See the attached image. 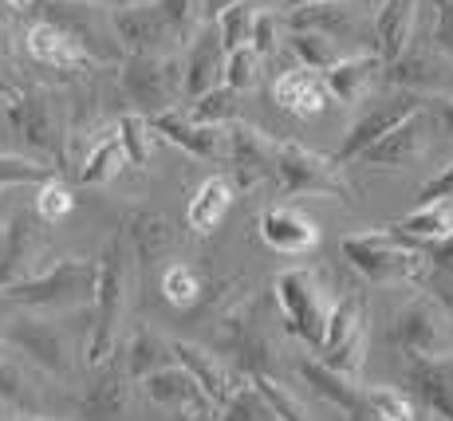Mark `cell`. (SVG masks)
Listing matches in <instances>:
<instances>
[{
  "instance_id": "obj_1",
  "label": "cell",
  "mask_w": 453,
  "mask_h": 421,
  "mask_svg": "<svg viewBox=\"0 0 453 421\" xmlns=\"http://www.w3.org/2000/svg\"><path fill=\"white\" fill-rule=\"evenodd\" d=\"M339 249H343L347 264L371 284H422L430 272V256L422 244L395 229L343 236Z\"/></svg>"
},
{
  "instance_id": "obj_2",
  "label": "cell",
  "mask_w": 453,
  "mask_h": 421,
  "mask_svg": "<svg viewBox=\"0 0 453 421\" xmlns=\"http://www.w3.org/2000/svg\"><path fill=\"white\" fill-rule=\"evenodd\" d=\"M95 287H99V260L64 256L48 264L36 276L20 279V284L0 287V295L24 307H48V311H80L95 307Z\"/></svg>"
},
{
  "instance_id": "obj_3",
  "label": "cell",
  "mask_w": 453,
  "mask_h": 421,
  "mask_svg": "<svg viewBox=\"0 0 453 421\" xmlns=\"http://www.w3.org/2000/svg\"><path fill=\"white\" fill-rule=\"evenodd\" d=\"M379 0H311V4L284 8V32H324L347 51H371L374 43V12Z\"/></svg>"
},
{
  "instance_id": "obj_4",
  "label": "cell",
  "mask_w": 453,
  "mask_h": 421,
  "mask_svg": "<svg viewBox=\"0 0 453 421\" xmlns=\"http://www.w3.org/2000/svg\"><path fill=\"white\" fill-rule=\"evenodd\" d=\"M273 292H276V303H280V311H284V331L296 335V339H303L308 347L324 343L331 307H335L331 303L324 272L288 268L273 279Z\"/></svg>"
},
{
  "instance_id": "obj_5",
  "label": "cell",
  "mask_w": 453,
  "mask_h": 421,
  "mask_svg": "<svg viewBox=\"0 0 453 421\" xmlns=\"http://www.w3.org/2000/svg\"><path fill=\"white\" fill-rule=\"evenodd\" d=\"M119 87L130 107L146 119L178 111V103L186 99V64L178 56H127Z\"/></svg>"
},
{
  "instance_id": "obj_6",
  "label": "cell",
  "mask_w": 453,
  "mask_h": 421,
  "mask_svg": "<svg viewBox=\"0 0 453 421\" xmlns=\"http://www.w3.org/2000/svg\"><path fill=\"white\" fill-rule=\"evenodd\" d=\"M123 287H127V264H123V244L119 236H111L103 244L99 256V287H95V331L87 335V355L83 363L91 371L107 366L115 358V343H119V315H123Z\"/></svg>"
},
{
  "instance_id": "obj_7",
  "label": "cell",
  "mask_w": 453,
  "mask_h": 421,
  "mask_svg": "<svg viewBox=\"0 0 453 421\" xmlns=\"http://www.w3.org/2000/svg\"><path fill=\"white\" fill-rule=\"evenodd\" d=\"M276 186L284 197H331V201H351V186L339 173V162L311 146L280 138L276 142Z\"/></svg>"
},
{
  "instance_id": "obj_8",
  "label": "cell",
  "mask_w": 453,
  "mask_h": 421,
  "mask_svg": "<svg viewBox=\"0 0 453 421\" xmlns=\"http://www.w3.org/2000/svg\"><path fill=\"white\" fill-rule=\"evenodd\" d=\"M390 343L406 358H446L453 355V311L438 295H414L390 319Z\"/></svg>"
},
{
  "instance_id": "obj_9",
  "label": "cell",
  "mask_w": 453,
  "mask_h": 421,
  "mask_svg": "<svg viewBox=\"0 0 453 421\" xmlns=\"http://www.w3.org/2000/svg\"><path fill=\"white\" fill-rule=\"evenodd\" d=\"M367 335H371L367 300H363L359 292L335 300L331 319H327V331H324V343L316 347L319 363H327L331 371L355 379V374L363 371V358H367Z\"/></svg>"
},
{
  "instance_id": "obj_10",
  "label": "cell",
  "mask_w": 453,
  "mask_h": 421,
  "mask_svg": "<svg viewBox=\"0 0 453 421\" xmlns=\"http://www.w3.org/2000/svg\"><path fill=\"white\" fill-rule=\"evenodd\" d=\"M434 95H418V91H403V87H395L390 95H382V99H374L367 111H363L359 119L351 122V130H347V138L339 142V150L331 154L339 165L347 162H359L363 154L371 150L374 142H379L382 134H390V130L398 126V122H406L414 115V111L430 107Z\"/></svg>"
},
{
  "instance_id": "obj_11",
  "label": "cell",
  "mask_w": 453,
  "mask_h": 421,
  "mask_svg": "<svg viewBox=\"0 0 453 421\" xmlns=\"http://www.w3.org/2000/svg\"><path fill=\"white\" fill-rule=\"evenodd\" d=\"M111 28H115L119 48H123L127 56H170L173 43H181L178 32H173V24L165 20L158 0H142V4L115 8Z\"/></svg>"
},
{
  "instance_id": "obj_12",
  "label": "cell",
  "mask_w": 453,
  "mask_h": 421,
  "mask_svg": "<svg viewBox=\"0 0 453 421\" xmlns=\"http://www.w3.org/2000/svg\"><path fill=\"white\" fill-rule=\"evenodd\" d=\"M154 134L162 142L178 146L197 162L209 165H229V126H213V122H197L189 119L186 111H162V115L150 119Z\"/></svg>"
},
{
  "instance_id": "obj_13",
  "label": "cell",
  "mask_w": 453,
  "mask_h": 421,
  "mask_svg": "<svg viewBox=\"0 0 453 421\" xmlns=\"http://www.w3.org/2000/svg\"><path fill=\"white\" fill-rule=\"evenodd\" d=\"M276 142L280 138H268L249 122L229 126V173L245 193L265 181H276Z\"/></svg>"
},
{
  "instance_id": "obj_14",
  "label": "cell",
  "mask_w": 453,
  "mask_h": 421,
  "mask_svg": "<svg viewBox=\"0 0 453 421\" xmlns=\"http://www.w3.org/2000/svg\"><path fill=\"white\" fill-rule=\"evenodd\" d=\"M387 87H403L418 95H453V59L438 48H406L395 64H387Z\"/></svg>"
},
{
  "instance_id": "obj_15",
  "label": "cell",
  "mask_w": 453,
  "mask_h": 421,
  "mask_svg": "<svg viewBox=\"0 0 453 421\" xmlns=\"http://www.w3.org/2000/svg\"><path fill=\"white\" fill-rule=\"evenodd\" d=\"M430 130H434V115H430V107H422V111H414L406 122H398L390 134H382L359 162L367 165V170H403V165H411L426 154V146H430Z\"/></svg>"
},
{
  "instance_id": "obj_16",
  "label": "cell",
  "mask_w": 453,
  "mask_h": 421,
  "mask_svg": "<svg viewBox=\"0 0 453 421\" xmlns=\"http://www.w3.org/2000/svg\"><path fill=\"white\" fill-rule=\"evenodd\" d=\"M327 91L339 107H363L371 99V91L379 83H387V59L379 51H351L339 64H331L327 72Z\"/></svg>"
},
{
  "instance_id": "obj_17",
  "label": "cell",
  "mask_w": 453,
  "mask_h": 421,
  "mask_svg": "<svg viewBox=\"0 0 453 421\" xmlns=\"http://www.w3.org/2000/svg\"><path fill=\"white\" fill-rule=\"evenodd\" d=\"M225 59H229V51L221 43V32L213 20H205L194 32V40L186 43V59H181L186 64V103L202 99L205 91L225 83Z\"/></svg>"
},
{
  "instance_id": "obj_18",
  "label": "cell",
  "mask_w": 453,
  "mask_h": 421,
  "mask_svg": "<svg viewBox=\"0 0 453 421\" xmlns=\"http://www.w3.org/2000/svg\"><path fill=\"white\" fill-rule=\"evenodd\" d=\"M43 236L36 229V221L32 217H16L12 225L4 229V249H0V287L8 284H20V279L36 276L51 264V260H43Z\"/></svg>"
},
{
  "instance_id": "obj_19",
  "label": "cell",
  "mask_w": 453,
  "mask_h": 421,
  "mask_svg": "<svg viewBox=\"0 0 453 421\" xmlns=\"http://www.w3.org/2000/svg\"><path fill=\"white\" fill-rule=\"evenodd\" d=\"M296 371H300V379L311 386V390L319 394L324 402H331L335 410H343L351 421H374V410H371V390H363V386H355V379H347V374L331 371L327 363H319V358H303V363H296Z\"/></svg>"
},
{
  "instance_id": "obj_20",
  "label": "cell",
  "mask_w": 453,
  "mask_h": 421,
  "mask_svg": "<svg viewBox=\"0 0 453 421\" xmlns=\"http://www.w3.org/2000/svg\"><path fill=\"white\" fill-rule=\"evenodd\" d=\"M24 43H28V56L36 59V64L56 67V72H80V67L95 64L80 43V36L59 20H36L24 32Z\"/></svg>"
},
{
  "instance_id": "obj_21",
  "label": "cell",
  "mask_w": 453,
  "mask_h": 421,
  "mask_svg": "<svg viewBox=\"0 0 453 421\" xmlns=\"http://www.w3.org/2000/svg\"><path fill=\"white\" fill-rule=\"evenodd\" d=\"M273 99H276V107L288 111V115H296V119H316V115H324L327 111L331 91H327L324 72L303 67V64H292L288 72L276 75Z\"/></svg>"
},
{
  "instance_id": "obj_22",
  "label": "cell",
  "mask_w": 453,
  "mask_h": 421,
  "mask_svg": "<svg viewBox=\"0 0 453 421\" xmlns=\"http://www.w3.org/2000/svg\"><path fill=\"white\" fill-rule=\"evenodd\" d=\"M260 241L284 256H303L319 244V225L292 205H268L260 213Z\"/></svg>"
},
{
  "instance_id": "obj_23",
  "label": "cell",
  "mask_w": 453,
  "mask_h": 421,
  "mask_svg": "<svg viewBox=\"0 0 453 421\" xmlns=\"http://www.w3.org/2000/svg\"><path fill=\"white\" fill-rule=\"evenodd\" d=\"M142 390L146 398L154 402V406H165V410H189V414L197 417H209L213 414V402H209V394L202 390V382L194 379V374L186 371V366H165V371L150 374V379H142Z\"/></svg>"
},
{
  "instance_id": "obj_24",
  "label": "cell",
  "mask_w": 453,
  "mask_h": 421,
  "mask_svg": "<svg viewBox=\"0 0 453 421\" xmlns=\"http://www.w3.org/2000/svg\"><path fill=\"white\" fill-rule=\"evenodd\" d=\"M406 382L430 414L453 421V355L446 358H411Z\"/></svg>"
},
{
  "instance_id": "obj_25",
  "label": "cell",
  "mask_w": 453,
  "mask_h": 421,
  "mask_svg": "<svg viewBox=\"0 0 453 421\" xmlns=\"http://www.w3.org/2000/svg\"><path fill=\"white\" fill-rule=\"evenodd\" d=\"M414 20H418V0H379L371 51H379L387 64H395L414 43Z\"/></svg>"
},
{
  "instance_id": "obj_26",
  "label": "cell",
  "mask_w": 453,
  "mask_h": 421,
  "mask_svg": "<svg viewBox=\"0 0 453 421\" xmlns=\"http://www.w3.org/2000/svg\"><path fill=\"white\" fill-rule=\"evenodd\" d=\"M233 189H237V181L225 178V173L205 178L202 186L194 189L189 205H186L189 233H194V236H213L217 229H221V221L229 217V209H233Z\"/></svg>"
},
{
  "instance_id": "obj_27",
  "label": "cell",
  "mask_w": 453,
  "mask_h": 421,
  "mask_svg": "<svg viewBox=\"0 0 453 421\" xmlns=\"http://www.w3.org/2000/svg\"><path fill=\"white\" fill-rule=\"evenodd\" d=\"M8 343H16L32 363L43 366V371H51V374L67 371V347H64V339H59V331L48 327V323L16 319L12 327H8Z\"/></svg>"
},
{
  "instance_id": "obj_28",
  "label": "cell",
  "mask_w": 453,
  "mask_h": 421,
  "mask_svg": "<svg viewBox=\"0 0 453 421\" xmlns=\"http://www.w3.org/2000/svg\"><path fill=\"white\" fill-rule=\"evenodd\" d=\"M127 165H130V154H127L123 138H119V130H107V134H103L99 142L83 154L80 181H83V186H111V181H115Z\"/></svg>"
},
{
  "instance_id": "obj_29",
  "label": "cell",
  "mask_w": 453,
  "mask_h": 421,
  "mask_svg": "<svg viewBox=\"0 0 453 421\" xmlns=\"http://www.w3.org/2000/svg\"><path fill=\"white\" fill-rule=\"evenodd\" d=\"M173 363L186 366V371L194 374L197 382H202V390L209 394V402H213V406H225V402L233 398L229 374L221 371V363H217V358L209 355L205 347H197V343H173Z\"/></svg>"
},
{
  "instance_id": "obj_30",
  "label": "cell",
  "mask_w": 453,
  "mask_h": 421,
  "mask_svg": "<svg viewBox=\"0 0 453 421\" xmlns=\"http://www.w3.org/2000/svg\"><path fill=\"white\" fill-rule=\"evenodd\" d=\"M390 229L411 236V241H418V244H434V241H441V236H453V197L418 205L414 213H406L403 221H395Z\"/></svg>"
},
{
  "instance_id": "obj_31",
  "label": "cell",
  "mask_w": 453,
  "mask_h": 421,
  "mask_svg": "<svg viewBox=\"0 0 453 421\" xmlns=\"http://www.w3.org/2000/svg\"><path fill=\"white\" fill-rule=\"evenodd\" d=\"M165 366H173V343L158 339L154 331L138 327L127 347V374L142 382V379H150V374L165 371Z\"/></svg>"
},
{
  "instance_id": "obj_32",
  "label": "cell",
  "mask_w": 453,
  "mask_h": 421,
  "mask_svg": "<svg viewBox=\"0 0 453 421\" xmlns=\"http://www.w3.org/2000/svg\"><path fill=\"white\" fill-rule=\"evenodd\" d=\"M284 43H288L292 64L316 67V72H327L331 64H339L343 56H351L343 43H335L331 36H324V32H284Z\"/></svg>"
},
{
  "instance_id": "obj_33",
  "label": "cell",
  "mask_w": 453,
  "mask_h": 421,
  "mask_svg": "<svg viewBox=\"0 0 453 421\" xmlns=\"http://www.w3.org/2000/svg\"><path fill=\"white\" fill-rule=\"evenodd\" d=\"M24 134H28V157H43V154H59L56 150V119H51V103L48 95L32 91L24 95Z\"/></svg>"
},
{
  "instance_id": "obj_34",
  "label": "cell",
  "mask_w": 453,
  "mask_h": 421,
  "mask_svg": "<svg viewBox=\"0 0 453 421\" xmlns=\"http://www.w3.org/2000/svg\"><path fill=\"white\" fill-rule=\"evenodd\" d=\"M127 236H130V244H134L142 264H154L158 252H165L173 244V229L158 213H146V209H138V213L127 217Z\"/></svg>"
},
{
  "instance_id": "obj_35",
  "label": "cell",
  "mask_w": 453,
  "mask_h": 421,
  "mask_svg": "<svg viewBox=\"0 0 453 421\" xmlns=\"http://www.w3.org/2000/svg\"><path fill=\"white\" fill-rule=\"evenodd\" d=\"M186 115L197 122H213V126H233V122H241V91L221 83L213 91H205L202 99H189Z\"/></svg>"
},
{
  "instance_id": "obj_36",
  "label": "cell",
  "mask_w": 453,
  "mask_h": 421,
  "mask_svg": "<svg viewBox=\"0 0 453 421\" xmlns=\"http://www.w3.org/2000/svg\"><path fill=\"white\" fill-rule=\"evenodd\" d=\"M260 12H265V4H260V0H241V4L225 8V12L217 16L213 24H217V32H221L225 51L249 48V43H252V32H257Z\"/></svg>"
},
{
  "instance_id": "obj_37",
  "label": "cell",
  "mask_w": 453,
  "mask_h": 421,
  "mask_svg": "<svg viewBox=\"0 0 453 421\" xmlns=\"http://www.w3.org/2000/svg\"><path fill=\"white\" fill-rule=\"evenodd\" d=\"M127 406V379L119 374L115 358L107 366H99V382L91 386V398H87V410L99 417H115L119 410Z\"/></svg>"
},
{
  "instance_id": "obj_38",
  "label": "cell",
  "mask_w": 453,
  "mask_h": 421,
  "mask_svg": "<svg viewBox=\"0 0 453 421\" xmlns=\"http://www.w3.org/2000/svg\"><path fill=\"white\" fill-rule=\"evenodd\" d=\"M119 138H123L127 154H130V165H138V170H146V165L154 162V126L146 115H138V111H130V115L119 119Z\"/></svg>"
},
{
  "instance_id": "obj_39",
  "label": "cell",
  "mask_w": 453,
  "mask_h": 421,
  "mask_svg": "<svg viewBox=\"0 0 453 421\" xmlns=\"http://www.w3.org/2000/svg\"><path fill=\"white\" fill-rule=\"evenodd\" d=\"M205 284H202V272H197L194 264H170L162 272V295L165 303L173 307H194L197 300H202Z\"/></svg>"
},
{
  "instance_id": "obj_40",
  "label": "cell",
  "mask_w": 453,
  "mask_h": 421,
  "mask_svg": "<svg viewBox=\"0 0 453 421\" xmlns=\"http://www.w3.org/2000/svg\"><path fill=\"white\" fill-rule=\"evenodd\" d=\"M249 379H252V386L260 390V398L268 402V410L276 414V421H308V417H303V406H300V402H296L292 394L284 390V386L276 382L268 371H257V374H249Z\"/></svg>"
},
{
  "instance_id": "obj_41",
  "label": "cell",
  "mask_w": 453,
  "mask_h": 421,
  "mask_svg": "<svg viewBox=\"0 0 453 421\" xmlns=\"http://www.w3.org/2000/svg\"><path fill=\"white\" fill-rule=\"evenodd\" d=\"M56 178V165H43L40 157L24 154H0V189L24 186V181H48Z\"/></svg>"
},
{
  "instance_id": "obj_42",
  "label": "cell",
  "mask_w": 453,
  "mask_h": 421,
  "mask_svg": "<svg viewBox=\"0 0 453 421\" xmlns=\"http://www.w3.org/2000/svg\"><path fill=\"white\" fill-rule=\"evenodd\" d=\"M260 64H265V56H260L257 48H237L229 51V59H225V83L237 87V91H252L260 79Z\"/></svg>"
},
{
  "instance_id": "obj_43",
  "label": "cell",
  "mask_w": 453,
  "mask_h": 421,
  "mask_svg": "<svg viewBox=\"0 0 453 421\" xmlns=\"http://www.w3.org/2000/svg\"><path fill=\"white\" fill-rule=\"evenodd\" d=\"M221 421H276V414L268 410V402L260 398L257 386H249V390H237L221 406Z\"/></svg>"
},
{
  "instance_id": "obj_44",
  "label": "cell",
  "mask_w": 453,
  "mask_h": 421,
  "mask_svg": "<svg viewBox=\"0 0 453 421\" xmlns=\"http://www.w3.org/2000/svg\"><path fill=\"white\" fill-rule=\"evenodd\" d=\"M72 205H75L72 189H67L59 178L40 181V197H36V217H40V221H48V225L64 221V217L72 213Z\"/></svg>"
},
{
  "instance_id": "obj_45",
  "label": "cell",
  "mask_w": 453,
  "mask_h": 421,
  "mask_svg": "<svg viewBox=\"0 0 453 421\" xmlns=\"http://www.w3.org/2000/svg\"><path fill=\"white\" fill-rule=\"evenodd\" d=\"M371 410H374V421H418L411 398L403 390H395V386H374Z\"/></svg>"
},
{
  "instance_id": "obj_46",
  "label": "cell",
  "mask_w": 453,
  "mask_h": 421,
  "mask_svg": "<svg viewBox=\"0 0 453 421\" xmlns=\"http://www.w3.org/2000/svg\"><path fill=\"white\" fill-rule=\"evenodd\" d=\"M430 43L441 51V56H449V59H453V0H434Z\"/></svg>"
},
{
  "instance_id": "obj_47",
  "label": "cell",
  "mask_w": 453,
  "mask_h": 421,
  "mask_svg": "<svg viewBox=\"0 0 453 421\" xmlns=\"http://www.w3.org/2000/svg\"><path fill=\"white\" fill-rule=\"evenodd\" d=\"M280 28H284L280 12L265 8V12H260V20H257V32H252V48H257L265 59H273V56H276V43L284 40V36H280Z\"/></svg>"
},
{
  "instance_id": "obj_48",
  "label": "cell",
  "mask_w": 453,
  "mask_h": 421,
  "mask_svg": "<svg viewBox=\"0 0 453 421\" xmlns=\"http://www.w3.org/2000/svg\"><path fill=\"white\" fill-rule=\"evenodd\" d=\"M0 402H4V406H24V402H28V382H24V374L16 371L12 363H4V358H0Z\"/></svg>"
},
{
  "instance_id": "obj_49",
  "label": "cell",
  "mask_w": 453,
  "mask_h": 421,
  "mask_svg": "<svg viewBox=\"0 0 453 421\" xmlns=\"http://www.w3.org/2000/svg\"><path fill=\"white\" fill-rule=\"evenodd\" d=\"M441 197H453V162L438 178H430L422 189H418V205H430V201H441Z\"/></svg>"
},
{
  "instance_id": "obj_50",
  "label": "cell",
  "mask_w": 453,
  "mask_h": 421,
  "mask_svg": "<svg viewBox=\"0 0 453 421\" xmlns=\"http://www.w3.org/2000/svg\"><path fill=\"white\" fill-rule=\"evenodd\" d=\"M426 256H430V268L438 272V276L453 279V236H441V241L426 244Z\"/></svg>"
},
{
  "instance_id": "obj_51",
  "label": "cell",
  "mask_w": 453,
  "mask_h": 421,
  "mask_svg": "<svg viewBox=\"0 0 453 421\" xmlns=\"http://www.w3.org/2000/svg\"><path fill=\"white\" fill-rule=\"evenodd\" d=\"M430 115H434V126H438L446 138H453V95H434Z\"/></svg>"
},
{
  "instance_id": "obj_52",
  "label": "cell",
  "mask_w": 453,
  "mask_h": 421,
  "mask_svg": "<svg viewBox=\"0 0 453 421\" xmlns=\"http://www.w3.org/2000/svg\"><path fill=\"white\" fill-rule=\"evenodd\" d=\"M233 4H241V0H202V12H205V20H217V16Z\"/></svg>"
},
{
  "instance_id": "obj_53",
  "label": "cell",
  "mask_w": 453,
  "mask_h": 421,
  "mask_svg": "<svg viewBox=\"0 0 453 421\" xmlns=\"http://www.w3.org/2000/svg\"><path fill=\"white\" fill-rule=\"evenodd\" d=\"M434 295H438V300H441V303H446L449 311H453V279H446V276H438V279H434Z\"/></svg>"
},
{
  "instance_id": "obj_54",
  "label": "cell",
  "mask_w": 453,
  "mask_h": 421,
  "mask_svg": "<svg viewBox=\"0 0 453 421\" xmlns=\"http://www.w3.org/2000/svg\"><path fill=\"white\" fill-rule=\"evenodd\" d=\"M59 4H99V8H127L134 0H59Z\"/></svg>"
},
{
  "instance_id": "obj_55",
  "label": "cell",
  "mask_w": 453,
  "mask_h": 421,
  "mask_svg": "<svg viewBox=\"0 0 453 421\" xmlns=\"http://www.w3.org/2000/svg\"><path fill=\"white\" fill-rule=\"evenodd\" d=\"M8 4H12V8H28L32 0H8Z\"/></svg>"
},
{
  "instance_id": "obj_56",
  "label": "cell",
  "mask_w": 453,
  "mask_h": 421,
  "mask_svg": "<svg viewBox=\"0 0 453 421\" xmlns=\"http://www.w3.org/2000/svg\"><path fill=\"white\" fill-rule=\"evenodd\" d=\"M418 421H446V417H438V414H430V417H418Z\"/></svg>"
},
{
  "instance_id": "obj_57",
  "label": "cell",
  "mask_w": 453,
  "mask_h": 421,
  "mask_svg": "<svg viewBox=\"0 0 453 421\" xmlns=\"http://www.w3.org/2000/svg\"><path fill=\"white\" fill-rule=\"evenodd\" d=\"M0 48H4V20H0Z\"/></svg>"
},
{
  "instance_id": "obj_58",
  "label": "cell",
  "mask_w": 453,
  "mask_h": 421,
  "mask_svg": "<svg viewBox=\"0 0 453 421\" xmlns=\"http://www.w3.org/2000/svg\"><path fill=\"white\" fill-rule=\"evenodd\" d=\"M0 421H4V402H0Z\"/></svg>"
},
{
  "instance_id": "obj_59",
  "label": "cell",
  "mask_w": 453,
  "mask_h": 421,
  "mask_svg": "<svg viewBox=\"0 0 453 421\" xmlns=\"http://www.w3.org/2000/svg\"><path fill=\"white\" fill-rule=\"evenodd\" d=\"M24 421H40V417H24Z\"/></svg>"
},
{
  "instance_id": "obj_60",
  "label": "cell",
  "mask_w": 453,
  "mask_h": 421,
  "mask_svg": "<svg viewBox=\"0 0 453 421\" xmlns=\"http://www.w3.org/2000/svg\"><path fill=\"white\" fill-rule=\"evenodd\" d=\"M134 4H142V0H134Z\"/></svg>"
},
{
  "instance_id": "obj_61",
  "label": "cell",
  "mask_w": 453,
  "mask_h": 421,
  "mask_svg": "<svg viewBox=\"0 0 453 421\" xmlns=\"http://www.w3.org/2000/svg\"><path fill=\"white\" fill-rule=\"evenodd\" d=\"M280 4H284V0H280Z\"/></svg>"
}]
</instances>
